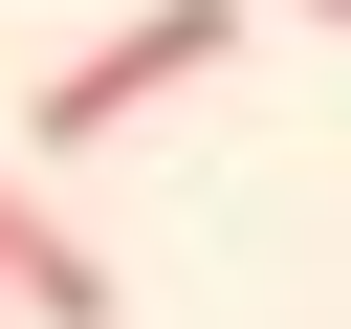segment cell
Wrapping results in <instances>:
<instances>
[{
  "label": "cell",
  "mask_w": 351,
  "mask_h": 329,
  "mask_svg": "<svg viewBox=\"0 0 351 329\" xmlns=\"http://www.w3.org/2000/svg\"><path fill=\"white\" fill-rule=\"evenodd\" d=\"M0 307H22V329H110V241L22 197V263H0Z\"/></svg>",
  "instance_id": "cell-2"
},
{
  "label": "cell",
  "mask_w": 351,
  "mask_h": 329,
  "mask_svg": "<svg viewBox=\"0 0 351 329\" xmlns=\"http://www.w3.org/2000/svg\"><path fill=\"white\" fill-rule=\"evenodd\" d=\"M219 44H263V22H241V0H132L110 44H66V66H44L22 154H110V132H132V110H176V88L219 66Z\"/></svg>",
  "instance_id": "cell-1"
},
{
  "label": "cell",
  "mask_w": 351,
  "mask_h": 329,
  "mask_svg": "<svg viewBox=\"0 0 351 329\" xmlns=\"http://www.w3.org/2000/svg\"><path fill=\"white\" fill-rule=\"evenodd\" d=\"M307 22H351V0H307Z\"/></svg>",
  "instance_id": "cell-4"
},
{
  "label": "cell",
  "mask_w": 351,
  "mask_h": 329,
  "mask_svg": "<svg viewBox=\"0 0 351 329\" xmlns=\"http://www.w3.org/2000/svg\"><path fill=\"white\" fill-rule=\"evenodd\" d=\"M0 263H22V175H0Z\"/></svg>",
  "instance_id": "cell-3"
}]
</instances>
